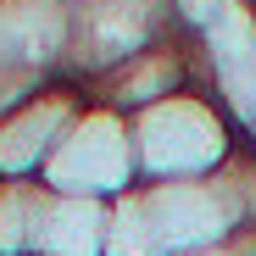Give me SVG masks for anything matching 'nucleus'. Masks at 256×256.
Masks as SVG:
<instances>
[{
	"label": "nucleus",
	"instance_id": "f257e3e1",
	"mask_svg": "<svg viewBox=\"0 0 256 256\" xmlns=\"http://www.w3.org/2000/svg\"><path fill=\"white\" fill-rule=\"evenodd\" d=\"M134 128V156H140V184H173V178H212L218 167L240 150L223 112L200 90H184L140 117Z\"/></svg>",
	"mask_w": 256,
	"mask_h": 256
},
{
	"label": "nucleus",
	"instance_id": "f03ea898",
	"mask_svg": "<svg viewBox=\"0 0 256 256\" xmlns=\"http://www.w3.org/2000/svg\"><path fill=\"white\" fill-rule=\"evenodd\" d=\"M39 184L56 195H78V200H117L140 184V156H134V128L112 106H84V117L67 128V140L56 145V156L45 162Z\"/></svg>",
	"mask_w": 256,
	"mask_h": 256
},
{
	"label": "nucleus",
	"instance_id": "7ed1b4c3",
	"mask_svg": "<svg viewBox=\"0 0 256 256\" xmlns=\"http://www.w3.org/2000/svg\"><path fill=\"white\" fill-rule=\"evenodd\" d=\"M84 106H90L84 84H45L17 112H6L0 117V178H39L56 145L67 140V128L84 117Z\"/></svg>",
	"mask_w": 256,
	"mask_h": 256
},
{
	"label": "nucleus",
	"instance_id": "20e7f679",
	"mask_svg": "<svg viewBox=\"0 0 256 256\" xmlns=\"http://www.w3.org/2000/svg\"><path fill=\"white\" fill-rule=\"evenodd\" d=\"M190 90V56L173 45V39H156V45L134 50L128 62H117L112 72L90 78V100L95 106H112L122 117H140L162 100H173Z\"/></svg>",
	"mask_w": 256,
	"mask_h": 256
}]
</instances>
